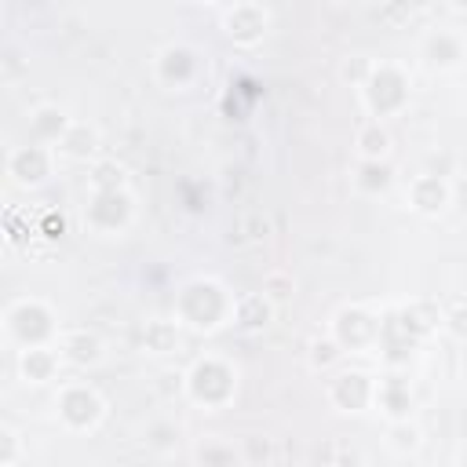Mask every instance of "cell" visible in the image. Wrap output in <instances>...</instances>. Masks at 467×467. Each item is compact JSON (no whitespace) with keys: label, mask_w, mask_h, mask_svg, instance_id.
Wrapping results in <instances>:
<instances>
[{"label":"cell","mask_w":467,"mask_h":467,"mask_svg":"<svg viewBox=\"0 0 467 467\" xmlns=\"http://www.w3.org/2000/svg\"><path fill=\"white\" fill-rule=\"evenodd\" d=\"M237 390V372L223 358H201L186 372V398H193L204 409H219L234 398Z\"/></svg>","instance_id":"cell-1"},{"label":"cell","mask_w":467,"mask_h":467,"mask_svg":"<svg viewBox=\"0 0 467 467\" xmlns=\"http://www.w3.org/2000/svg\"><path fill=\"white\" fill-rule=\"evenodd\" d=\"M361 99H365L372 120H383L387 113H398L409 102V80L401 77L398 66H376L361 88Z\"/></svg>","instance_id":"cell-2"},{"label":"cell","mask_w":467,"mask_h":467,"mask_svg":"<svg viewBox=\"0 0 467 467\" xmlns=\"http://www.w3.org/2000/svg\"><path fill=\"white\" fill-rule=\"evenodd\" d=\"M201 55L190 44H168L157 51L153 58V77L168 88V91H186L190 84H197L201 77Z\"/></svg>","instance_id":"cell-3"},{"label":"cell","mask_w":467,"mask_h":467,"mask_svg":"<svg viewBox=\"0 0 467 467\" xmlns=\"http://www.w3.org/2000/svg\"><path fill=\"white\" fill-rule=\"evenodd\" d=\"M55 405H58V420H62L69 431H91V427L102 420V412H106L99 390L88 387V383H69V387H62V394H58Z\"/></svg>","instance_id":"cell-4"},{"label":"cell","mask_w":467,"mask_h":467,"mask_svg":"<svg viewBox=\"0 0 467 467\" xmlns=\"http://www.w3.org/2000/svg\"><path fill=\"white\" fill-rule=\"evenodd\" d=\"M219 22H223V33L241 44V47H252L263 40L266 26H270V11L263 4H226L219 11Z\"/></svg>","instance_id":"cell-5"},{"label":"cell","mask_w":467,"mask_h":467,"mask_svg":"<svg viewBox=\"0 0 467 467\" xmlns=\"http://www.w3.org/2000/svg\"><path fill=\"white\" fill-rule=\"evenodd\" d=\"M452 201V190L441 175H416L409 186H405V204L420 215H441Z\"/></svg>","instance_id":"cell-6"},{"label":"cell","mask_w":467,"mask_h":467,"mask_svg":"<svg viewBox=\"0 0 467 467\" xmlns=\"http://www.w3.org/2000/svg\"><path fill=\"white\" fill-rule=\"evenodd\" d=\"M11 161H26V168H7L15 182L22 186H36L51 175V164H55V150L36 142V146H22V150H11Z\"/></svg>","instance_id":"cell-7"},{"label":"cell","mask_w":467,"mask_h":467,"mask_svg":"<svg viewBox=\"0 0 467 467\" xmlns=\"http://www.w3.org/2000/svg\"><path fill=\"white\" fill-rule=\"evenodd\" d=\"M343 390H347V398H339L336 405H339L343 412H361V409H368L372 398H376V379H368L365 372H343V376L332 379L328 394H343Z\"/></svg>","instance_id":"cell-8"},{"label":"cell","mask_w":467,"mask_h":467,"mask_svg":"<svg viewBox=\"0 0 467 467\" xmlns=\"http://www.w3.org/2000/svg\"><path fill=\"white\" fill-rule=\"evenodd\" d=\"M274 317V303L263 292H248L241 299H234V325L244 332H263Z\"/></svg>","instance_id":"cell-9"},{"label":"cell","mask_w":467,"mask_h":467,"mask_svg":"<svg viewBox=\"0 0 467 467\" xmlns=\"http://www.w3.org/2000/svg\"><path fill=\"white\" fill-rule=\"evenodd\" d=\"M372 405H379V409L390 416V423H394V420H409V409H412L409 383H401L398 376L376 379V398H372Z\"/></svg>","instance_id":"cell-10"},{"label":"cell","mask_w":467,"mask_h":467,"mask_svg":"<svg viewBox=\"0 0 467 467\" xmlns=\"http://www.w3.org/2000/svg\"><path fill=\"white\" fill-rule=\"evenodd\" d=\"M423 55H427V62H431L434 69H456L460 58H463V44H460L456 33L434 29V33L423 40Z\"/></svg>","instance_id":"cell-11"},{"label":"cell","mask_w":467,"mask_h":467,"mask_svg":"<svg viewBox=\"0 0 467 467\" xmlns=\"http://www.w3.org/2000/svg\"><path fill=\"white\" fill-rule=\"evenodd\" d=\"M398 321H401V328H405L409 336H431L438 325H445V314H441L431 299H412V303L401 306Z\"/></svg>","instance_id":"cell-12"},{"label":"cell","mask_w":467,"mask_h":467,"mask_svg":"<svg viewBox=\"0 0 467 467\" xmlns=\"http://www.w3.org/2000/svg\"><path fill=\"white\" fill-rule=\"evenodd\" d=\"M58 354H62V361H73V365H95V361H102V343H99V336H91L84 328L66 332L58 343Z\"/></svg>","instance_id":"cell-13"},{"label":"cell","mask_w":467,"mask_h":467,"mask_svg":"<svg viewBox=\"0 0 467 467\" xmlns=\"http://www.w3.org/2000/svg\"><path fill=\"white\" fill-rule=\"evenodd\" d=\"M58 365H62V354L51 350V347H29V350H22V376H26L29 383H47V379H55Z\"/></svg>","instance_id":"cell-14"},{"label":"cell","mask_w":467,"mask_h":467,"mask_svg":"<svg viewBox=\"0 0 467 467\" xmlns=\"http://www.w3.org/2000/svg\"><path fill=\"white\" fill-rule=\"evenodd\" d=\"M354 146H358V157L361 161H383L390 153V131H387V124L383 120H365L358 128Z\"/></svg>","instance_id":"cell-15"},{"label":"cell","mask_w":467,"mask_h":467,"mask_svg":"<svg viewBox=\"0 0 467 467\" xmlns=\"http://www.w3.org/2000/svg\"><path fill=\"white\" fill-rule=\"evenodd\" d=\"M95 146H99V131L91 128V124H80V120H73L69 124V131L58 139V153L62 157H73V161H88L91 153H95Z\"/></svg>","instance_id":"cell-16"},{"label":"cell","mask_w":467,"mask_h":467,"mask_svg":"<svg viewBox=\"0 0 467 467\" xmlns=\"http://www.w3.org/2000/svg\"><path fill=\"white\" fill-rule=\"evenodd\" d=\"M142 347L150 354H171L179 347V325L168 317H150L142 325Z\"/></svg>","instance_id":"cell-17"},{"label":"cell","mask_w":467,"mask_h":467,"mask_svg":"<svg viewBox=\"0 0 467 467\" xmlns=\"http://www.w3.org/2000/svg\"><path fill=\"white\" fill-rule=\"evenodd\" d=\"M69 124H73V120H69L58 106H40V109L33 113V131H36L44 142H55V146H58V139L69 131Z\"/></svg>","instance_id":"cell-18"},{"label":"cell","mask_w":467,"mask_h":467,"mask_svg":"<svg viewBox=\"0 0 467 467\" xmlns=\"http://www.w3.org/2000/svg\"><path fill=\"white\" fill-rule=\"evenodd\" d=\"M420 441H423V434H420V427H416V423H409V420H394V423L387 427V449H390V452H398V456L416 452V449H420Z\"/></svg>","instance_id":"cell-19"},{"label":"cell","mask_w":467,"mask_h":467,"mask_svg":"<svg viewBox=\"0 0 467 467\" xmlns=\"http://www.w3.org/2000/svg\"><path fill=\"white\" fill-rule=\"evenodd\" d=\"M91 190L95 193H109V190H124V168L117 161H99L91 168Z\"/></svg>","instance_id":"cell-20"},{"label":"cell","mask_w":467,"mask_h":467,"mask_svg":"<svg viewBox=\"0 0 467 467\" xmlns=\"http://www.w3.org/2000/svg\"><path fill=\"white\" fill-rule=\"evenodd\" d=\"M146 445H150L153 452H175V445H179V427H175L171 420H157V423H150V431H146Z\"/></svg>","instance_id":"cell-21"},{"label":"cell","mask_w":467,"mask_h":467,"mask_svg":"<svg viewBox=\"0 0 467 467\" xmlns=\"http://www.w3.org/2000/svg\"><path fill=\"white\" fill-rule=\"evenodd\" d=\"M343 354H347V350H343L332 336H325V339H314V343H310L306 361H310V368H328V365H336Z\"/></svg>","instance_id":"cell-22"},{"label":"cell","mask_w":467,"mask_h":467,"mask_svg":"<svg viewBox=\"0 0 467 467\" xmlns=\"http://www.w3.org/2000/svg\"><path fill=\"white\" fill-rule=\"evenodd\" d=\"M358 186L376 193V190H387L390 186V168L383 161H361V175H358Z\"/></svg>","instance_id":"cell-23"},{"label":"cell","mask_w":467,"mask_h":467,"mask_svg":"<svg viewBox=\"0 0 467 467\" xmlns=\"http://www.w3.org/2000/svg\"><path fill=\"white\" fill-rule=\"evenodd\" d=\"M321 460H325V467H365L361 452L350 449L347 441H328L325 452H321Z\"/></svg>","instance_id":"cell-24"},{"label":"cell","mask_w":467,"mask_h":467,"mask_svg":"<svg viewBox=\"0 0 467 467\" xmlns=\"http://www.w3.org/2000/svg\"><path fill=\"white\" fill-rule=\"evenodd\" d=\"M372 69H376V62H368L365 55H350V58L343 62L339 77H343V80H350V84H354V88L361 91V88H365V80L372 77Z\"/></svg>","instance_id":"cell-25"},{"label":"cell","mask_w":467,"mask_h":467,"mask_svg":"<svg viewBox=\"0 0 467 467\" xmlns=\"http://www.w3.org/2000/svg\"><path fill=\"white\" fill-rule=\"evenodd\" d=\"M153 390H157L161 398L186 394V372H179V368H161L157 379H153Z\"/></svg>","instance_id":"cell-26"},{"label":"cell","mask_w":467,"mask_h":467,"mask_svg":"<svg viewBox=\"0 0 467 467\" xmlns=\"http://www.w3.org/2000/svg\"><path fill=\"white\" fill-rule=\"evenodd\" d=\"M292 288H296V285H292V277H288V274H281V270L266 274V281H263V296H266L274 306H277V303H285V299L292 296Z\"/></svg>","instance_id":"cell-27"},{"label":"cell","mask_w":467,"mask_h":467,"mask_svg":"<svg viewBox=\"0 0 467 467\" xmlns=\"http://www.w3.org/2000/svg\"><path fill=\"white\" fill-rule=\"evenodd\" d=\"M0 438H4V456H0V463H4V467H15V463H18V431H15V427H4Z\"/></svg>","instance_id":"cell-28"},{"label":"cell","mask_w":467,"mask_h":467,"mask_svg":"<svg viewBox=\"0 0 467 467\" xmlns=\"http://www.w3.org/2000/svg\"><path fill=\"white\" fill-rule=\"evenodd\" d=\"M445 328L460 339V343H467V306H456V310H449L445 314Z\"/></svg>","instance_id":"cell-29"},{"label":"cell","mask_w":467,"mask_h":467,"mask_svg":"<svg viewBox=\"0 0 467 467\" xmlns=\"http://www.w3.org/2000/svg\"><path fill=\"white\" fill-rule=\"evenodd\" d=\"M463 376H467V350H463Z\"/></svg>","instance_id":"cell-30"},{"label":"cell","mask_w":467,"mask_h":467,"mask_svg":"<svg viewBox=\"0 0 467 467\" xmlns=\"http://www.w3.org/2000/svg\"><path fill=\"white\" fill-rule=\"evenodd\" d=\"M80 467H95V463H80Z\"/></svg>","instance_id":"cell-31"}]
</instances>
